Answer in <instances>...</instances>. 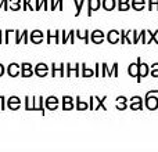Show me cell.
Returning <instances> with one entry per match:
<instances>
[{
    "instance_id": "cell-29",
    "label": "cell",
    "mask_w": 158,
    "mask_h": 152,
    "mask_svg": "<svg viewBox=\"0 0 158 152\" xmlns=\"http://www.w3.org/2000/svg\"><path fill=\"white\" fill-rule=\"evenodd\" d=\"M10 10H11V11L22 10V2H21V3H10Z\"/></svg>"
},
{
    "instance_id": "cell-25",
    "label": "cell",
    "mask_w": 158,
    "mask_h": 152,
    "mask_svg": "<svg viewBox=\"0 0 158 152\" xmlns=\"http://www.w3.org/2000/svg\"><path fill=\"white\" fill-rule=\"evenodd\" d=\"M144 106V102H131V109L132 111H140Z\"/></svg>"
},
{
    "instance_id": "cell-56",
    "label": "cell",
    "mask_w": 158,
    "mask_h": 152,
    "mask_svg": "<svg viewBox=\"0 0 158 152\" xmlns=\"http://www.w3.org/2000/svg\"><path fill=\"white\" fill-rule=\"evenodd\" d=\"M3 33H4V30H0V44H4V39H3Z\"/></svg>"
},
{
    "instance_id": "cell-10",
    "label": "cell",
    "mask_w": 158,
    "mask_h": 152,
    "mask_svg": "<svg viewBox=\"0 0 158 152\" xmlns=\"http://www.w3.org/2000/svg\"><path fill=\"white\" fill-rule=\"evenodd\" d=\"M64 68H65V64H52V76L56 78V76H61L64 78Z\"/></svg>"
},
{
    "instance_id": "cell-51",
    "label": "cell",
    "mask_w": 158,
    "mask_h": 152,
    "mask_svg": "<svg viewBox=\"0 0 158 152\" xmlns=\"http://www.w3.org/2000/svg\"><path fill=\"white\" fill-rule=\"evenodd\" d=\"M21 68H22V69H32V64H29V62H22V64H21Z\"/></svg>"
},
{
    "instance_id": "cell-4",
    "label": "cell",
    "mask_w": 158,
    "mask_h": 152,
    "mask_svg": "<svg viewBox=\"0 0 158 152\" xmlns=\"http://www.w3.org/2000/svg\"><path fill=\"white\" fill-rule=\"evenodd\" d=\"M21 71H22L21 65L17 64V62H11L10 65H8V68H7V74H8L10 78H17V76H19Z\"/></svg>"
},
{
    "instance_id": "cell-47",
    "label": "cell",
    "mask_w": 158,
    "mask_h": 152,
    "mask_svg": "<svg viewBox=\"0 0 158 152\" xmlns=\"http://www.w3.org/2000/svg\"><path fill=\"white\" fill-rule=\"evenodd\" d=\"M8 109H11V111H17V109L21 106V104H7Z\"/></svg>"
},
{
    "instance_id": "cell-7",
    "label": "cell",
    "mask_w": 158,
    "mask_h": 152,
    "mask_svg": "<svg viewBox=\"0 0 158 152\" xmlns=\"http://www.w3.org/2000/svg\"><path fill=\"white\" fill-rule=\"evenodd\" d=\"M107 40H108L110 44H117L121 40V30L111 29L108 32V35H107Z\"/></svg>"
},
{
    "instance_id": "cell-36",
    "label": "cell",
    "mask_w": 158,
    "mask_h": 152,
    "mask_svg": "<svg viewBox=\"0 0 158 152\" xmlns=\"http://www.w3.org/2000/svg\"><path fill=\"white\" fill-rule=\"evenodd\" d=\"M7 104H21V100L17 95H11V97H8Z\"/></svg>"
},
{
    "instance_id": "cell-53",
    "label": "cell",
    "mask_w": 158,
    "mask_h": 152,
    "mask_svg": "<svg viewBox=\"0 0 158 152\" xmlns=\"http://www.w3.org/2000/svg\"><path fill=\"white\" fill-rule=\"evenodd\" d=\"M42 10L40 8V0H35V11Z\"/></svg>"
},
{
    "instance_id": "cell-33",
    "label": "cell",
    "mask_w": 158,
    "mask_h": 152,
    "mask_svg": "<svg viewBox=\"0 0 158 152\" xmlns=\"http://www.w3.org/2000/svg\"><path fill=\"white\" fill-rule=\"evenodd\" d=\"M131 4H132V8L136 10V11L144 10V6H146V4H143V3H131Z\"/></svg>"
},
{
    "instance_id": "cell-5",
    "label": "cell",
    "mask_w": 158,
    "mask_h": 152,
    "mask_svg": "<svg viewBox=\"0 0 158 152\" xmlns=\"http://www.w3.org/2000/svg\"><path fill=\"white\" fill-rule=\"evenodd\" d=\"M101 7V0H87V17H92L94 11Z\"/></svg>"
},
{
    "instance_id": "cell-2",
    "label": "cell",
    "mask_w": 158,
    "mask_h": 152,
    "mask_svg": "<svg viewBox=\"0 0 158 152\" xmlns=\"http://www.w3.org/2000/svg\"><path fill=\"white\" fill-rule=\"evenodd\" d=\"M107 95L98 98L97 95H90L89 97V104H90V111H97V109H103V111H107V106L104 105V101L107 100Z\"/></svg>"
},
{
    "instance_id": "cell-35",
    "label": "cell",
    "mask_w": 158,
    "mask_h": 152,
    "mask_svg": "<svg viewBox=\"0 0 158 152\" xmlns=\"http://www.w3.org/2000/svg\"><path fill=\"white\" fill-rule=\"evenodd\" d=\"M77 108V105H74V102H63V109L64 111H71V109Z\"/></svg>"
},
{
    "instance_id": "cell-57",
    "label": "cell",
    "mask_w": 158,
    "mask_h": 152,
    "mask_svg": "<svg viewBox=\"0 0 158 152\" xmlns=\"http://www.w3.org/2000/svg\"><path fill=\"white\" fill-rule=\"evenodd\" d=\"M131 3H143V4H146V0H132Z\"/></svg>"
},
{
    "instance_id": "cell-49",
    "label": "cell",
    "mask_w": 158,
    "mask_h": 152,
    "mask_svg": "<svg viewBox=\"0 0 158 152\" xmlns=\"http://www.w3.org/2000/svg\"><path fill=\"white\" fill-rule=\"evenodd\" d=\"M131 102H143V100L140 95H133V97L131 98Z\"/></svg>"
},
{
    "instance_id": "cell-55",
    "label": "cell",
    "mask_w": 158,
    "mask_h": 152,
    "mask_svg": "<svg viewBox=\"0 0 158 152\" xmlns=\"http://www.w3.org/2000/svg\"><path fill=\"white\" fill-rule=\"evenodd\" d=\"M150 74H151V76H153V78H158V69H151Z\"/></svg>"
},
{
    "instance_id": "cell-20",
    "label": "cell",
    "mask_w": 158,
    "mask_h": 152,
    "mask_svg": "<svg viewBox=\"0 0 158 152\" xmlns=\"http://www.w3.org/2000/svg\"><path fill=\"white\" fill-rule=\"evenodd\" d=\"M75 4V7H77V11H75V17H79L82 13V7H83V4L86 3V0H72Z\"/></svg>"
},
{
    "instance_id": "cell-46",
    "label": "cell",
    "mask_w": 158,
    "mask_h": 152,
    "mask_svg": "<svg viewBox=\"0 0 158 152\" xmlns=\"http://www.w3.org/2000/svg\"><path fill=\"white\" fill-rule=\"evenodd\" d=\"M43 39L44 38H31V42L33 44H40V43H43Z\"/></svg>"
},
{
    "instance_id": "cell-9",
    "label": "cell",
    "mask_w": 158,
    "mask_h": 152,
    "mask_svg": "<svg viewBox=\"0 0 158 152\" xmlns=\"http://www.w3.org/2000/svg\"><path fill=\"white\" fill-rule=\"evenodd\" d=\"M150 66L147 65L146 62H140V68H139V75H137V78H136V80H137V83H140L142 82V79L143 78H146L148 74H150Z\"/></svg>"
},
{
    "instance_id": "cell-21",
    "label": "cell",
    "mask_w": 158,
    "mask_h": 152,
    "mask_svg": "<svg viewBox=\"0 0 158 152\" xmlns=\"http://www.w3.org/2000/svg\"><path fill=\"white\" fill-rule=\"evenodd\" d=\"M93 75H94V72H93L90 68H87L86 64H82V72H81V76H83V78H92Z\"/></svg>"
},
{
    "instance_id": "cell-43",
    "label": "cell",
    "mask_w": 158,
    "mask_h": 152,
    "mask_svg": "<svg viewBox=\"0 0 158 152\" xmlns=\"http://www.w3.org/2000/svg\"><path fill=\"white\" fill-rule=\"evenodd\" d=\"M90 40H92V43H94V44H101L104 40V38H101V36H98V38H90Z\"/></svg>"
},
{
    "instance_id": "cell-18",
    "label": "cell",
    "mask_w": 158,
    "mask_h": 152,
    "mask_svg": "<svg viewBox=\"0 0 158 152\" xmlns=\"http://www.w3.org/2000/svg\"><path fill=\"white\" fill-rule=\"evenodd\" d=\"M33 106H35V97L25 95V109L27 111H33Z\"/></svg>"
},
{
    "instance_id": "cell-37",
    "label": "cell",
    "mask_w": 158,
    "mask_h": 152,
    "mask_svg": "<svg viewBox=\"0 0 158 152\" xmlns=\"http://www.w3.org/2000/svg\"><path fill=\"white\" fill-rule=\"evenodd\" d=\"M6 106H7V100L4 95H0V111H4Z\"/></svg>"
},
{
    "instance_id": "cell-27",
    "label": "cell",
    "mask_w": 158,
    "mask_h": 152,
    "mask_svg": "<svg viewBox=\"0 0 158 152\" xmlns=\"http://www.w3.org/2000/svg\"><path fill=\"white\" fill-rule=\"evenodd\" d=\"M33 74H35L33 69H22L21 71V78H31V76H33Z\"/></svg>"
},
{
    "instance_id": "cell-30",
    "label": "cell",
    "mask_w": 158,
    "mask_h": 152,
    "mask_svg": "<svg viewBox=\"0 0 158 152\" xmlns=\"http://www.w3.org/2000/svg\"><path fill=\"white\" fill-rule=\"evenodd\" d=\"M148 2V10L153 11L154 8L158 10V0H147Z\"/></svg>"
},
{
    "instance_id": "cell-13",
    "label": "cell",
    "mask_w": 158,
    "mask_h": 152,
    "mask_svg": "<svg viewBox=\"0 0 158 152\" xmlns=\"http://www.w3.org/2000/svg\"><path fill=\"white\" fill-rule=\"evenodd\" d=\"M77 111H86V109L90 108V104L87 102V101H85L82 97H77Z\"/></svg>"
},
{
    "instance_id": "cell-28",
    "label": "cell",
    "mask_w": 158,
    "mask_h": 152,
    "mask_svg": "<svg viewBox=\"0 0 158 152\" xmlns=\"http://www.w3.org/2000/svg\"><path fill=\"white\" fill-rule=\"evenodd\" d=\"M107 72H108V64L103 62L101 64V75H100V78H107Z\"/></svg>"
},
{
    "instance_id": "cell-6",
    "label": "cell",
    "mask_w": 158,
    "mask_h": 152,
    "mask_svg": "<svg viewBox=\"0 0 158 152\" xmlns=\"http://www.w3.org/2000/svg\"><path fill=\"white\" fill-rule=\"evenodd\" d=\"M140 62H142V58L139 57L136 60V62H132L131 65L128 66V74H129V76H132V78H137V75H139Z\"/></svg>"
},
{
    "instance_id": "cell-23",
    "label": "cell",
    "mask_w": 158,
    "mask_h": 152,
    "mask_svg": "<svg viewBox=\"0 0 158 152\" xmlns=\"http://www.w3.org/2000/svg\"><path fill=\"white\" fill-rule=\"evenodd\" d=\"M52 43H54V44H60L61 43V30L60 29L54 30V35H53Z\"/></svg>"
},
{
    "instance_id": "cell-12",
    "label": "cell",
    "mask_w": 158,
    "mask_h": 152,
    "mask_svg": "<svg viewBox=\"0 0 158 152\" xmlns=\"http://www.w3.org/2000/svg\"><path fill=\"white\" fill-rule=\"evenodd\" d=\"M44 100L42 95L39 97H35V106H33V111H40L42 115H44Z\"/></svg>"
},
{
    "instance_id": "cell-58",
    "label": "cell",
    "mask_w": 158,
    "mask_h": 152,
    "mask_svg": "<svg viewBox=\"0 0 158 152\" xmlns=\"http://www.w3.org/2000/svg\"><path fill=\"white\" fill-rule=\"evenodd\" d=\"M151 69H158V62H154L153 65H151Z\"/></svg>"
},
{
    "instance_id": "cell-41",
    "label": "cell",
    "mask_w": 158,
    "mask_h": 152,
    "mask_svg": "<svg viewBox=\"0 0 158 152\" xmlns=\"http://www.w3.org/2000/svg\"><path fill=\"white\" fill-rule=\"evenodd\" d=\"M94 76L97 78V76H100L101 75V71H100V68H101V64H98V62H96L94 64Z\"/></svg>"
},
{
    "instance_id": "cell-42",
    "label": "cell",
    "mask_w": 158,
    "mask_h": 152,
    "mask_svg": "<svg viewBox=\"0 0 158 152\" xmlns=\"http://www.w3.org/2000/svg\"><path fill=\"white\" fill-rule=\"evenodd\" d=\"M140 33H142V43L147 44V29H143Z\"/></svg>"
},
{
    "instance_id": "cell-15",
    "label": "cell",
    "mask_w": 158,
    "mask_h": 152,
    "mask_svg": "<svg viewBox=\"0 0 158 152\" xmlns=\"http://www.w3.org/2000/svg\"><path fill=\"white\" fill-rule=\"evenodd\" d=\"M56 8L64 11V0H50V10L54 11Z\"/></svg>"
},
{
    "instance_id": "cell-24",
    "label": "cell",
    "mask_w": 158,
    "mask_h": 152,
    "mask_svg": "<svg viewBox=\"0 0 158 152\" xmlns=\"http://www.w3.org/2000/svg\"><path fill=\"white\" fill-rule=\"evenodd\" d=\"M132 4L131 3H118V10L119 11H128L131 10Z\"/></svg>"
},
{
    "instance_id": "cell-50",
    "label": "cell",
    "mask_w": 158,
    "mask_h": 152,
    "mask_svg": "<svg viewBox=\"0 0 158 152\" xmlns=\"http://www.w3.org/2000/svg\"><path fill=\"white\" fill-rule=\"evenodd\" d=\"M63 102H74V98L71 95H64L63 97Z\"/></svg>"
},
{
    "instance_id": "cell-14",
    "label": "cell",
    "mask_w": 158,
    "mask_h": 152,
    "mask_svg": "<svg viewBox=\"0 0 158 152\" xmlns=\"http://www.w3.org/2000/svg\"><path fill=\"white\" fill-rule=\"evenodd\" d=\"M101 7L106 11H112L117 7V0H103L101 2Z\"/></svg>"
},
{
    "instance_id": "cell-19",
    "label": "cell",
    "mask_w": 158,
    "mask_h": 152,
    "mask_svg": "<svg viewBox=\"0 0 158 152\" xmlns=\"http://www.w3.org/2000/svg\"><path fill=\"white\" fill-rule=\"evenodd\" d=\"M157 35H158V29L151 32V30L147 29V44H150L151 42H154L156 44H158V39H157Z\"/></svg>"
},
{
    "instance_id": "cell-16",
    "label": "cell",
    "mask_w": 158,
    "mask_h": 152,
    "mask_svg": "<svg viewBox=\"0 0 158 152\" xmlns=\"http://www.w3.org/2000/svg\"><path fill=\"white\" fill-rule=\"evenodd\" d=\"M77 38L78 39H81V40H83L85 43H89V40H90V32L89 30H77Z\"/></svg>"
},
{
    "instance_id": "cell-1",
    "label": "cell",
    "mask_w": 158,
    "mask_h": 152,
    "mask_svg": "<svg viewBox=\"0 0 158 152\" xmlns=\"http://www.w3.org/2000/svg\"><path fill=\"white\" fill-rule=\"evenodd\" d=\"M158 89L156 90H150V91L146 93V100H144V105L147 109L150 111H156L158 109Z\"/></svg>"
},
{
    "instance_id": "cell-31",
    "label": "cell",
    "mask_w": 158,
    "mask_h": 152,
    "mask_svg": "<svg viewBox=\"0 0 158 152\" xmlns=\"http://www.w3.org/2000/svg\"><path fill=\"white\" fill-rule=\"evenodd\" d=\"M40 8H43V11H50V0H42Z\"/></svg>"
},
{
    "instance_id": "cell-52",
    "label": "cell",
    "mask_w": 158,
    "mask_h": 152,
    "mask_svg": "<svg viewBox=\"0 0 158 152\" xmlns=\"http://www.w3.org/2000/svg\"><path fill=\"white\" fill-rule=\"evenodd\" d=\"M28 2H29V0H22V11L28 10Z\"/></svg>"
},
{
    "instance_id": "cell-54",
    "label": "cell",
    "mask_w": 158,
    "mask_h": 152,
    "mask_svg": "<svg viewBox=\"0 0 158 152\" xmlns=\"http://www.w3.org/2000/svg\"><path fill=\"white\" fill-rule=\"evenodd\" d=\"M6 71H7V69L4 68V65H3L2 62H0V78H2V76L4 75V72H6Z\"/></svg>"
},
{
    "instance_id": "cell-17",
    "label": "cell",
    "mask_w": 158,
    "mask_h": 152,
    "mask_svg": "<svg viewBox=\"0 0 158 152\" xmlns=\"http://www.w3.org/2000/svg\"><path fill=\"white\" fill-rule=\"evenodd\" d=\"M75 32H77V30H75V29H71V30H69V32H67L65 39H64V40L61 42V43H63V44H65V43H68V42H69V43H71V44H75V35H77V33H75Z\"/></svg>"
},
{
    "instance_id": "cell-22",
    "label": "cell",
    "mask_w": 158,
    "mask_h": 152,
    "mask_svg": "<svg viewBox=\"0 0 158 152\" xmlns=\"http://www.w3.org/2000/svg\"><path fill=\"white\" fill-rule=\"evenodd\" d=\"M118 66H119V64H118V62H114V64H112V68L108 69V72H107V76L118 78V76H119V74H118Z\"/></svg>"
},
{
    "instance_id": "cell-34",
    "label": "cell",
    "mask_w": 158,
    "mask_h": 152,
    "mask_svg": "<svg viewBox=\"0 0 158 152\" xmlns=\"http://www.w3.org/2000/svg\"><path fill=\"white\" fill-rule=\"evenodd\" d=\"M31 38H44V35L40 29H35L31 32Z\"/></svg>"
},
{
    "instance_id": "cell-11",
    "label": "cell",
    "mask_w": 158,
    "mask_h": 152,
    "mask_svg": "<svg viewBox=\"0 0 158 152\" xmlns=\"http://www.w3.org/2000/svg\"><path fill=\"white\" fill-rule=\"evenodd\" d=\"M22 42H24V44L29 43V30H28V29L21 30L19 36L15 39V44H19V43H22Z\"/></svg>"
},
{
    "instance_id": "cell-40",
    "label": "cell",
    "mask_w": 158,
    "mask_h": 152,
    "mask_svg": "<svg viewBox=\"0 0 158 152\" xmlns=\"http://www.w3.org/2000/svg\"><path fill=\"white\" fill-rule=\"evenodd\" d=\"M14 32V29H7L4 30V43L8 44V40H10V33Z\"/></svg>"
},
{
    "instance_id": "cell-60",
    "label": "cell",
    "mask_w": 158,
    "mask_h": 152,
    "mask_svg": "<svg viewBox=\"0 0 158 152\" xmlns=\"http://www.w3.org/2000/svg\"><path fill=\"white\" fill-rule=\"evenodd\" d=\"M118 3H131L129 0H118Z\"/></svg>"
},
{
    "instance_id": "cell-32",
    "label": "cell",
    "mask_w": 158,
    "mask_h": 152,
    "mask_svg": "<svg viewBox=\"0 0 158 152\" xmlns=\"http://www.w3.org/2000/svg\"><path fill=\"white\" fill-rule=\"evenodd\" d=\"M2 8L8 11V8H10V0H0V10Z\"/></svg>"
},
{
    "instance_id": "cell-3",
    "label": "cell",
    "mask_w": 158,
    "mask_h": 152,
    "mask_svg": "<svg viewBox=\"0 0 158 152\" xmlns=\"http://www.w3.org/2000/svg\"><path fill=\"white\" fill-rule=\"evenodd\" d=\"M81 66H82V64H75V65H72V64L67 62L65 64V78H69L72 72H75V76L79 78V76H81V71H79Z\"/></svg>"
},
{
    "instance_id": "cell-8",
    "label": "cell",
    "mask_w": 158,
    "mask_h": 152,
    "mask_svg": "<svg viewBox=\"0 0 158 152\" xmlns=\"http://www.w3.org/2000/svg\"><path fill=\"white\" fill-rule=\"evenodd\" d=\"M44 105H46V109H49V111H56L58 108V98L54 97V95H50V97L46 98Z\"/></svg>"
},
{
    "instance_id": "cell-59",
    "label": "cell",
    "mask_w": 158,
    "mask_h": 152,
    "mask_svg": "<svg viewBox=\"0 0 158 152\" xmlns=\"http://www.w3.org/2000/svg\"><path fill=\"white\" fill-rule=\"evenodd\" d=\"M22 0H10V3H21Z\"/></svg>"
},
{
    "instance_id": "cell-26",
    "label": "cell",
    "mask_w": 158,
    "mask_h": 152,
    "mask_svg": "<svg viewBox=\"0 0 158 152\" xmlns=\"http://www.w3.org/2000/svg\"><path fill=\"white\" fill-rule=\"evenodd\" d=\"M132 38H133V44H136V43H139V40L142 39V33L133 29L132 30Z\"/></svg>"
},
{
    "instance_id": "cell-38",
    "label": "cell",
    "mask_w": 158,
    "mask_h": 152,
    "mask_svg": "<svg viewBox=\"0 0 158 152\" xmlns=\"http://www.w3.org/2000/svg\"><path fill=\"white\" fill-rule=\"evenodd\" d=\"M98 36H101V38H104V32L100 29H96L93 30L92 33H90V38H98Z\"/></svg>"
},
{
    "instance_id": "cell-45",
    "label": "cell",
    "mask_w": 158,
    "mask_h": 152,
    "mask_svg": "<svg viewBox=\"0 0 158 152\" xmlns=\"http://www.w3.org/2000/svg\"><path fill=\"white\" fill-rule=\"evenodd\" d=\"M49 74V71H46V69H43V71H35V75L39 76V78H44V76H47Z\"/></svg>"
},
{
    "instance_id": "cell-48",
    "label": "cell",
    "mask_w": 158,
    "mask_h": 152,
    "mask_svg": "<svg viewBox=\"0 0 158 152\" xmlns=\"http://www.w3.org/2000/svg\"><path fill=\"white\" fill-rule=\"evenodd\" d=\"M115 102H128V98L123 97V95H118V97L115 98Z\"/></svg>"
},
{
    "instance_id": "cell-44",
    "label": "cell",
    "mask_w": 158,
    "mask_h": 152,
    "mask_svg": "<svg viewBox=\"0 0 158 152\" xmlns=\"http://www.w3.org/2000/svg\"><path fill=\"white\" fill-rule=\"evenodd\" d=\"M128 108V102H117V109L118 111H123Z\"/></svg>"
},
{
    "instance_id": "cell-39",
    "label": "cell",
    "mask_w": 158,
    "mask_h": 152,
    "mask_svg": "<svg viewBox=\"0 0 158 152\" xmlns=\"http://www.w3.org/2000/svg\"><path fill=\"white\" fill-rule=\"evenodd\" d=\"M43 69H46V71H49V66H47L46 64H43V62H39L38 65L35 66V71H43Z\"/></svg>"
}]
</instances>
